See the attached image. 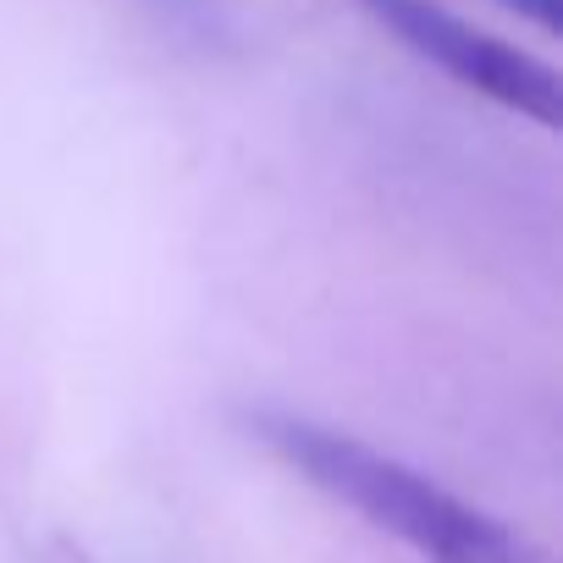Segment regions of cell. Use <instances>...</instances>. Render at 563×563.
<instances>
[{
	"mask_svg": "<svg viewBox=\"0 0 563 563\" xmlns=\"http://www.w3.org/2000/svg\"><path fill=\"white\" fill-rule=\"evenodd\" d=\"M354 7L382 34H393L415 62L437 67L464 95H481V100H492V106H503L514 117L558 128L563 84H558V73L541 56L497 40L492 29L459 18L453 7H442V0H354Z\"/></svg>",
	"mask_w": 563,
	"mask_h": 563,
	"instance_id": "7a4b0ae2",
	"label": "cell"
},
{
	"mask_svg": "<svg viewBox=\"0 0 563 563\" xmlns=\"http://www.w3.org/2000/svg\"><path fill=\"white\" fill-rule=\"evenodd\" d=\"M249 437H260L288 470L316 481L327 497L371 519L376 530L398 536L431 563H547L530 541H519L508 525L492 514L470 508L431 475L398 464L393 453H376L371 442L316 426L288 409H249L243 415Z\"/></svg>",
	"mask_w": 563,
	"mask_h": 563,
	"instance_id": "6da1fadb",
	"label": "cell"
},
{
	"mask_svg": "<svg viewBox=\"0 0 563 563\" xmlns=\"http://www.w3.org/2000/svg\"><path fill=\"white\" fill-rule=\"evenodd\" d=\"M139 7L172 34V40H188L199 51L221 45L227 40V7L221 0H139Z\"/></svg>",
	"mask_w": 563,
	"mask_h": 563,
	"instance_id": "3957f363",
	"label": "cell"
}]
</instances>
